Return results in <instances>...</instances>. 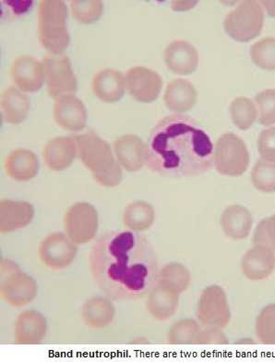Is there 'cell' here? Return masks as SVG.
Segmentation results:
<instances>
[{"mask_svg":"<svg viewBox=\"0 0 275 362\" xmlns=\"http://www.w3.org/2000/svg\"><path fill=\"white\" fill-rule=\"evenodd\" d=\"M35 208L28 202L4 199L0 202V232L13 233L31 224Z\"/></svg>","mask_w":275,"mask_h":362,"instance_id":"cell-19","label":"cell"},{"mask_svg":"<svg viewBox=\"0 0 275 362\" xmlns=\"http://www.w3.org/2000/svg\"><path fill=\"white\" fill-rule=\"evenodd\" d=\"M213 165L223 176L243 175L250 165V153L242 139L234 134L221 136L214 150Z\"/></svg>","mask_w":275,"mask_h":362,"instance_id":"cell-7","label":"cell"},{"mask_svg":"<svg viewBox=\"0 0 275 362\" xmlns=\"http://www.w3.org/2000/svg\"><path fill=\"white\" fill-rule=\"evenodd\" d=\"M71 8L74 19L83 24H92L101 18L104 5L99 0H74Z\"/></svg>","mask_w":275,"mask_h":362,"instance_id":"cell-35","label":"cell"},{"mask_svg":"<svg viewBox=\"0 0 275 362\" xmlns=\"http://www.w3.org/2000/svg\"><path fill=\"white\" fill-rule=\"evenodd\" d=\"M37 283L14 262L2 258L0 262V297L13 308L32 303L37 295Z\"/></svg>","mask_w":275,"mask_h":362,"instance_id":"cell-5","label":"cell"},{"mask_svg":"<svg viewBox=\"0 0 275 362\" xmlns=\"http://www.w3.org/2000/svg\"><path fill=\"white\" fill-rule=\"evenodd\" d=\"M164 60L168 68L177 75H189L197 69L199 53L189 42H171L164 51Z\"/></svg>","mask_w":275,"mask_h":362,"instance_id":"cell-20","label":"cell"},{"mask_svg":"<svg viewBox=\"0 0 275 362\" xmlns=\"http://www.w3.org/2000/svg\"><path fill=\"white\" fill-rule=\"evenodd\" d=\"M196 316L205 327H228L231 322L232 313L228 296L218 285L207 286L199 298Z\"/></svg>","mask_w":275,"mask_h":362,"instance_id":"cell-9","label":"cell"},{"mask_svg":"<svg viewBox=\"0 0 275 362\" xmlns=\"http://www.w3.org/2000/svg\"><path fill=\"white\" fill-rule=\"evenodd\" d=\"M30 110V98L14 86L3 90L1 111L4 119L11 124H20L25 120Z\"/></svg>","mask_w":275,"mask_h":362,"instance_id":"cell-27","label":"cell"},{"mask_svg":"<svg viewBox=\"0 0 275 362\" xmlns=\"http://www.w3.org/2000/svg\"><path fill=\"white\" fill-rule=\"evenodd\" d=\"M147 296L148 313L157 321H168L176 315L180 296L176 289L156 281Z\"/></svg>","mask_w":275,"mask_h":362,"instance_id":"cell-15","label":"cell"},{"mask_svg":"<svg viewBox=\"0 0 275 362\" xmlns=\"http://www.w3.org/2000/svg\"><path fill=\"white\" fill-rule=\"evenodd\" d=\"M77 156L78 146L74 136L54 138L45 144L43 150L45 164L56 172L71 167Z\"/></svg>","mask_w":275,"mask_h":362,"instance_id":"cell-21","label":"cell"},{"mask_svg":"<svg viewBox=\"0 0 275 362\" xmlns=\"http://www.w3.org/2000/svg\"><path fill=\"white\" fill-rule=\"evenodd\" d=\"M47 320L35 310H23L14 325V341L19 345H36L47 333Z\"/></svg>","mask_w":275,"mask_h":362,"instance_id":"cell-14","label":"cell"},{"mask_svg":"<svg viewBox=\"0 0 275 362\" xmlns=\"http://www.w3.org/2000/svg\"><path fill=\"white\" fill-rule=\"evenodd\" d=\"M157 282L171 286L182 294L189 288L192 276L185 265L180 262H169L159 270Z\"/></svg>","mask_w":275,"mask_h":362,"instance_id":"cell-29","label":"cell"},{"mask_svg":"<svg viewBox=\"0 0 275 362\" xmlns=\"http://www.w3.org/2000/svg\"><path fill=\"white\" fill-rule=\"evenodd\" d=\"M229 112H230L233 122L242 131L249 129L256 122L259 115L252 99L243 98V96L237 98L232 101Z\"/></svg>","mask_w":275,"mask_h":362,"instance_id":"cell-30","label":"cell"},{"mask_svg":"<svg viewBox=\"0 0 275 362\" xmlns=\"http://www.w3.org/2000/svg\"><path fill=\"white\" fill-rule=\"evenodd\" d=\"M77 253V244L62 232L48 235L41 241L38 249L42 264L53 271H62L71 267Z\"/></svg>","mask_w":275,"mask_h":362,"instance_id":"cell-10","label":"cell"},{"mask_svg":"<svg viewBox=\"0 0 275 362\" xmlns=\"http://www.w3.org/2000/svg\"><path fill=\"white\" fill-rule=\"evenodd\" d=\"M228 337L218 327H205L202 330L201 329L195 342L198 345H228Z\"/></svg>","mask_w":275,"mask_h":362,"instance_id":"cell-39","label":"cell"},{"mask_svg":"<svg viewBox=\"0 0 275 362\" xmlns=\"http://www.w3.org/2000/svg\"><path fill=\"white\" fill-rule=\"evenodd\" d=\"M220 226L223 234L230 240H246L253 226L252 214L242 205H230L221 215Z\"/></svg>","mask_w":275,"mask_h":362,"instance_id":"cell-22","label":"cell"},{"mask_svg":"<svg viewBox=\"0 0 275 362\" xmlns=\"http://www.w3.org/2000/svg\"><path fill=\"white\" fill-rule=\"evenodd\" d=\"M54 119L66 131H81L86 124V108L76 96H59L54 105Z\"/></svg>","mask_w":275,"mask_h":362,"instance_id":"cell-18","label":"cell"},{"mask_svg":"<svg viewBox=\"0 0 275 362\" xmlns=\"http://www.w3.org/2000/svg\"><path fill=\"white\" fill-rule=\"evenodd\" d=\"M252 182L259 192H275V163L258 160L252 168Z\"/></svg>","mask_w":275,"mask_h":362,"instance_id":"cell-32","label":"cell"},{"mask_svg":"<svg viewBox=\"0 0 275 362\" xmlns=\"http://www.w3.org/2000/svg\"><path fill=\"white\" fill-rule=\"evenodd\" d=\"M213 156L210 136L195 119L171 115L151 132L146 165L162 177H197L213 168Z\"/></svg>","mask_w":275,"mask_h":362,"instance_id":"cell-2","label":"cell"},{"mask_svg":"<svg viewBox=\"0 0 275 362\" xmlns=\"http://www.w3.org/2000/svg\"><path fill=\"white\" fill-rule=\"evenodd\" d=\"M258 151L262 159L275 163V128L266 129L259 134Z\"/></svg>","mask_w":275,"mask_h":362,"instance_id":"cell-38","label":"cell"},{"mask_svg":"<svg viewBox=\"0 0 275 362\" xmlns=\"http://www.w3.org/2000/svg\"><path fill=\"white\" fill-rule=\"evenodd\" d=\"M125 77L116 69H103L93 77V93L103 102L119 101L125 93Z\"/></svg>","mask_w":275,"mask_h":362,"instance_id":"cell-25","label":"cell"},{"mask_svg":"<svg viewBox=\"0 0 275 362\" xmlns=\"http://www.w3.org/2000/svg\"><path fill=\"white\" fill-rule=\"evenodd\" d=\"M259 107V122L262 125L275 124V90H265L255 98Z\"/></svg>","mask_w":275,"mask_h":362,"instance_id":"cell-36","label":"cell"},{"mask_svg":"<svg viewBox=\"0 0 275 362\" xmlns=\"http://www.w3.org/2000/svg\"><path fill=\"white\" fill-rule=\"evenodd\" d=\"M68 8L60 0H43L39 5V40L52 55H62L69 47Z\"/></svg>","mask_w":275,"mask_h":362,"instance_id":"cell-4","label":"cell"},{"mask_svg":"<svg viewBox=\"0 0 275 362\" xmlns=\"http://www.w3.org/2000/svg\"><path fill=\"white\" fill-rule=\"evenodd\" d=\"M63 226L66 236L77 245L90 243L98 235L99 215L93 205L80 202L66 209Z\"/></svg>","mask_w":275,"mask_h":362,"instance_id":"cell-8","label":"cell"},{"mask_svg":"<svg viewBox=\"0 0 275 362\" xmlns=\"http://www.w3.org/2000/svg\"><path fill=\"white\" fill-rule=\"evenodd\" d=\"M255 334L259 342L275 345V304H270L257 316Z\"/></svg>","mask_w":275,"mask_h":362,"instance_id":"cell-33","label":"cell"},{"mask_svg":"<svg viewBox=\"0 0 275 362\" xmlns=\"http://www.w3.org/2000/svg\"><path fill=\"white\" fill-rule=\"evenodd\" d=\"M264 12L257 1L241 2L226 15L223 28L232 39L241 43L258 37L264 28Z\"/></svg>","mask_w":275,"mask_h":362,"instance_id":"cell-6","label":"cell"},{"mask_svg":"<svg viewBox=\"0 0 275 362\" xmlns=\"http://www.w3.org/2000/svg\"><path fill=\"white\" fill-rule=\"evenodd\" d=\"M89 267L100 291L114 301L140 300L149 293L159 274L152 244L128 229L103 234L90 249Z\"/></svg>","mask_w":275,"mask_h":362,"instance_id":"cell-1","label":"cell"},{"mask_svg":"<svg viewBox=\"0 0 275 362\" xmlns=\"http://www.w3.org/2000/svg\"><path fill=\"white\" fill-rule=\"evenodd\" d=\"M78 156L92 173L93 179L103 187L113 188L122 181V168L115 158L110 144L90 129L86 134L75 135Z\"/></svg>","mask_w":275,"mask_h":362,"instance_id":"cell-3","label":"cell"},{"mask_svg":"<svg viewBox=\"0 0 275 362\" xmlns=\"http://www.w3.org/2000/svg\"><path fill=\"white\" fill-rule=\"evenodd\" d=\"M201 327L192 319H184L175 322L168 332V343L172 345H190L195 344Z\"/></svg>","mask_w":275,"mask_h":362,"instance_id":"cell-31","label":"cell"},{"mask_svg":"<svg viewBox=\"0 0 275 362\" xmlns=\"http://www.w3.org/2000/svg\"><path fill=\"white\" fill-rule=\"evenodd\" d=\"M237 344H255V341L250 339H242L240 340H238Z\"/></svg>","mask_w":275,"mask_h":362,"instance_id":"cell-41","label":"cell"},{"mask_svg":"<svg viewBox=\"0 0 275 362\" xmlns=\"http://www.w3.org/2000/svg\"><path fill=\"white\" fill-rule=\"evenodd\" d=\"M125 80L129 95L141 103L156 101L163 87L162 77L153 69L141 66L129 69Z\"/></svg>","mask_w":275,"mask_h":362,"instance_id":"cell-12","label":"cell"},{"mask_svg":"<svg viewBox=\"0 0 275 362\" xmlns=\"http://www.w3.org/2000/svg\"><path fill=\"white\" fill-rule=\"evenodd\" d=\"M266 11L271 17L275 18V1H262Z\"/></svg>","mask_w":275,"mask_h":362,"instance_id":"cell-40","label":"cell"},{"mask_svg":"<svg viewBox=\"0 0 275 362\" xmlns=\"http://www.w3.org/2000/svg\"><path fill=\"white\" fill-rule=\"evenodd\" d=\"M47 89L54 98L76 92L77 79L72 71L71 60L65 55H47L44 57Z\"/></svg>","mask_w":275,"mask_h":362,"instance_id":"cell-11","label":"cell"},{"mask_svg":"<svg viewBox=\"0 0 275 362\" xmlns=\"http://www.w3.org/2000/svg\"><path fill=\"white\" fill-rule=\"evenodd\" d=\"M4 168L11 179L24 182L33 180L38 174L40 163L32 151L19 148L7 156Z\"/></svg>","mask_w":275,"mask_h":362,"instance_id":"cell-23","label":"cell"},{"mask_svg":"<svg viewBox=\"0 0 275 362\" xmlns=\"http://www.w3.org/2000/svg\"><path fill=\"white\" fill-rule=\"evenodd\" d=\"M254 64L265 71H275V38L262 39L250 48Z\"/></svg>","mask_w":275,"mask_h":362,"instance_id":"cell-34","label":"cell"},{"mask_svg":"<svg viewBox=\"0 0 275 362\" xmlns=\"http://www.w3.org/2000/svg\"><path fill=\"white\" fill-rule=\"evenodd\" d=\"M198 93L189 81L176 79L166 86L164 103L169 110L184 113L192 110L197 103Z\"/></svg>","mask_w":275,"mask_h":362,"instance_id":"cell-24","label":"cell"},{"mask_svg":"<svg viewBox=\"0 0 275 362\" xmlns=\"http://www.w3.org/2000/svg\"><path fill=\"white\" fill-rule=\"evenodd\" d=\"M156 220V211L147 202H133L127 205L122 215L124 228L128 230L143 233L152 228Z\"/></svg>","mask_w":275,"mask_h":362,"instance_id":"cell-28","label":"cell"},{"mask_svg":"<svg viewBox=\"0 0 275 362\" xmlns=\"http://www.w3.org/2000/svg\"><path fill=\"white\" fill-rule=\"evenodd\" d=\"M116 309L110 298L95 297L84 303L81 318L84 324L93 330H102L114 322Z\"/></svg>","mask_w":275,"mask_h":362,"instance_id":"cell-26","label":"cell"},{"mask_svg":"<svg viewBox=\"0 0 275 362\" xmlns=\"http://www.w3.org/2000/svg\"><path fill=\"white\" fill-rule=\"evenodd\" d=\"M114 150L117 161L127 171H139L146 165L147 144L138 136L128 134L116 139Z\"/></svg>","mask_w":275,"mask_h":362,"instance_id":"cell-16","label":"cell"},{"mask_svg":"<svg viewBox=\"0 0 275 362\" xmlns=\"http://www.w3.org/2000/svg\"><path fill=\"white\" fill-rule=\"evenodd\" d=\"M12 81L25 93H35L41 89L45 81L44 65L35 57L21 56L12 63Z\"/></svg>","mask_w":275,"mask_h":362,"instance_id":"cell-13","label":"cell"},{"mask_svg":"<svg viewBox=\"0 0 275 362\" xmlns=\"http://www.w3.org/2000/svg\"><path fill=\"white\" fill-rule=\"evenodd\" d=\"M254 245L266 247L275 252V214L259 223L254 232Z\"/></svg>","mask_w":275,"mask_h":362,"instance_id":"cell-37","label":"cell"},{"mask_svg":"<svg viewBox=\"0 0 275 362\" xmlns=\"http://www.w3.org/2000/svg\"><path fill=\"white\" fill-rule=\"evenodd\" d=\"M240 267L247 279L262 281L275 270V252L264 246L254 245L245 253Z\"/></svg>","mask_w":275,"mask_h":362,"instance_id":"cell-17","label":"cell"}]
</instances>
